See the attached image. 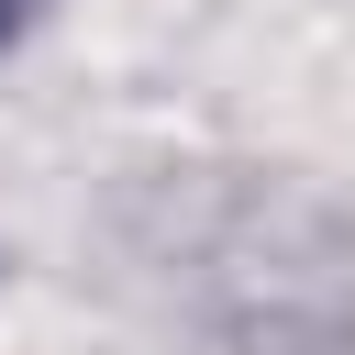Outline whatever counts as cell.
<instances>
[{
	"label": "cell",
	"instance_id": "obj_1",
	"mask_svg": "<svg viewBox=\"0 0 355 355\" xmlns=\"http://www.w3.org/2000/svg\"><path fill=\"white\" fill-rule=\"evenodd\" d=\"M0 11H11V0H0Z\"/></svg>",
	"mask_w": 355,
	"mask_h": 355
}]
</instances>
